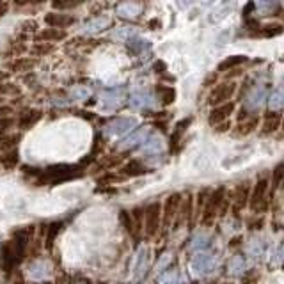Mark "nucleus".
<instances>
[{"instance_id": "nucleus-1", "label": "nucleus", "mask_w": 284, "mask_h": 284, "mask_svg": "<svg viewBox=\"0 0 284 284\" xmlns=\"http://www.w3.org/2000/svg\"><path fill=\"white\" fill-rule=\"evenodd\" d=\"M227 204H229V197H227V190L226 186H219V188L211 190L208 201L203 208V213L199 217L201 226L210 227L211 224L215 222L217 217L226 215Z\"/></svg>"}, {"instance_id": "nucleus-2", "label": "nucleus", "mask_w": 284, "mask_h": 284, "mask_svg": "<svg viewBox=\"0 0 284 284\" xmlns=\"http://www.w3.org/2000/svg\"><path fill=\"white\" fill-rule=\"evenodd\" d=\"M84 174V169L78 167V165H66V164H59V165H50V167L43 169L41 171V176L36 179L37 186H55L61 185L64 181H69V179H75L78 176Z\"/></svg>"}, {"instance_id": "nucleus-3", "label": "nucleus", "mask_w": 284, "mask_h": 284, "mask_svg": "<svg viewBox=\"0 0 284 284\" xmlns=\"http://www.w3.org/2000/svg\"><path fill=\"white\" fill-rule=\"evenodd\" d=\"M162 229V203L155 201L144 208V238L153 240Z\"/></svg>"}, {"instance_id": "nucleus-4", "label": "nucleus", "mask_w": 284, "mask_h": 284, "mask_svg": "<svg viewBox=\"0 0 284 284\" xmlns=\"http://www.w3.org/2000/svg\"><path fill=\"white\" fill-rule=\"evenodd\" d=\"M268 186L270 181L266 178H261L256 181V185L251 190L249 197V208L254 215H263L268 210Z\"/></svg>"}, {"instance_id": "nucleus-5", "label": "nucleus", "mask_w": 284, "mask_h": 284, "mask_svg": "<svg viewBox=\"0 0 284 284\" xmlns=\"http://www.w3.org/2000/svg\"><path fill=\"white\" fill-rule=\"evenodd\" d=\"M194 220H196V204H194V196L190 192L183 194L181 203H179L178 215L172 224V229H179L181 226H194Z\"/></svg>"}, {"instance_id": "nucleus-6", "label": "nucleus", "mask_w": 284, "mask_h": 284, "mask_svg": "<svg viewBox=\"0 0 284 284\" xmlns=\"http://www.w3.org/2000/svg\"><path fill=\"white\" fill-rule=\"evenodd\" d=\"M179 203H181V194L174 192L164 201L162 204V229H169L174 224V219L178 215Z\"/></svg>"}, {"instance_id": "nucleus-7", "label": "nucleus", "mask_w": 284, "mask_h": 284, "mask_svg": "<svg viewBox=\"0 0 284 284\" xmlns=\"http://www.w3.org/2000/svg\"><path fill=\"white\" fill-rule=\"evenodd\" d=\"M236 92V82H222V84L215 85L213 91L208 96V103L211 107H219L224 103H229V100L233 98V94Z\"/></svg>"}, {"instance_id": "nucleus-8", "label": "nucleus", "mask_w": 284, "mask_h": 284, "mask_svg": "<svg viewBox=\"0 0 284 284\" xmlns=\"http://www.w3.org/2000/svg\"><path fill=\"white\" fill-rule=\"evenodd\" d=\"M249 197H251V183L244 181L234 186L229 196V204L233 208L234 215H240V211H244V208L249 206Z\"/></svg>"}, {"instance_id": "nucleus-9", "label": "nucleus", "mask_w": 284, "mask_h": 284, "mask_svg": "<svg viewBox=\"0 0 284 284\" xmlns=\"http://www.w3.org/2000/svg\"><path fill=\"white\" fill-rule=\"evenodd\" d=\"M131 217V240L133 244H138V242L144 238V206H135L133 210L130 211Z\"/></svg>"}, {"instance_id": "nucleus-10", "label": "nucleus", "mask_w": 284, "mask_h": 284, "mask_svg": "<svg viewBox=\"0 0 284 284\" xmlns=\"http://www.w3.org/2000/svg\"><path fill=\"white\" fill-rule=\"evenodd\" d=\"M233 112H234V103L233 102L224 103V105H219V107H213L211 112H210V116H208V123H210V126H219V124L229 121V116Z\"/></svg>"}, {"instance_id": "nucleus-11", "label": "nucleus", "mask_w": 284, "mask_h": 284, "mask_svg": "<svg viewBox=\"0 0 284 284\" xmlns=\"http://www.w3.org/2000/svg\"><path fill=\"white\" fill-rule=\"evenodd\" d=\"M75 22H77V18L73 15H64V13H50V15L44 16V23L50 29L64 30L66 27H71Z\"/></svg>"}, {"instance_id": "nucleus-12", "label": "nucleus", "mask_w": 284, "mask_h": 284, "mask_svg": "<svg viewBox=\"0 0 284 284\" xmlns=\"http://www.w3.org/2000/svg\"><path fill=\"white\" fill-rule=\"evenodd\" d=\"M34 66H36V59H30V57H16L11 59V62L8 64L9 73H23V75H29L32 73Z\"/></svg>"}, {"instance_id": "nucleus-13", "label": "nucleus", "mask_w": 284, "mask_h": 284, "mask_svg": "<svg viewBox=\"0 0 284 284\" xmlns=\"http://www.w3.org/2000/svg\"><path fill=\"white\" fill-rule=\"evenodd\" d=\"M68 32L66 30H59V29H43L36 32V43H59V41L66 39Z\"/></svg>"}, {"instance_id": "nucleus-14", "label": "nucleus", "mask_w": 284, "mask_h": 284, "mask_svg": "<svg viewBox=\"0 0 284 284\" xmlns=\"http://www.w3.org/2000/svg\"><path fill=\"white\" fill-rule=\"evenodd\" d=\"M121 174L124 176V178H135V176H144L150 172V169L146 167V165L142 164V162L138 160H128L126 164L121 167Z\"/></svg>"}, {"instance_id": "nucleus-15", "label": "nucleus", "mask_w": 284, "mask_h": 284, "mask_svg": "<svg viewBox=\"0 0 284 284\" xmlns=\"http://www.w3.org/2000/svg\"><path fill=\"white\" fill-rule=\"evenodd\" d=\"M41 117H43V112H41V110H32V109L23 110L18 119H16V124H18V128H22V130H29V128H32Z\"/></svg>"}, {"instance_id": "nucleus-16", "label": "nucleus", "mask_w": 284, "mask_h": 284, "mask_svg": "<svg viewBox=\"0 0 284 284\" xmlns=\"http://www.w3.org/2000/svg\"><path fill=\"white\" fill-rule=\"evenodd\" d=\"M280 121H282V114H280V112H268V114H265L261 133H265V135L273 133L277 128H280Z\"/></svg>"}, {"instance_id": "nucleus-17", "label": "nucleus", "mask_w": 284, "mask_h": 284, "mask_svg": "<svg viewBox=\"0 0 284 284\" xmlns=\"http://www.w3.org/2000/svg\"><path fill=\"white\" fill-rule=\"evenodd\" d=\"M258 124H259V117L258 116H249L245 121L238 123L236 130H234V135H238V137H245V135L252 133V131L258 128Z\"/></svg>"}, {"instance_id": "nucleus-18", "label": "nucleus", "mask_w": 284, "mask_h": 284, "mask_svg": "<svg viewBox=\"0 0 284 284\" xmlns=\"http://www.w3.org/2000/svg\"><path fill=\"white\" fill-rule=\"evenodd\" d=\"M188 124H190V119H183L181 123L176 124L174 131H172V135H171V151L172 153L178 151V144L181 142V138H183V135H185L186 128H188Z\"/></svg>"}, {"instance_id": "nucleus-19", "label": "nucleus", "mask_w": 284, "mask_h": 284, "mask_svg": "<svg viewBox=\"0 0 284 284\" xmlns=\"http://www.w3.org/2000/svg\"><path fill=\"white\" fill-rule=\"evenodd\" d=\"M18 164H20L18 151H9V153L0 155V169H4V171H13V169L18 167Z\"/></svg>"}, {"instance_id": "nucleus-20", "label": "nucleus", "mask_w": 284, "mask_h": 284, "mask_svg": "<svg viewBox=\"0 0 284 284\" xmlns=\"http://www.w3.org/2000/svg\"><path fill=\"white\" fill-rule=\"evenodd\" d=\"M247 61V57H245V55H233V57H227L226 61H222L219 64V71H233V69H236L238 66H242L244 64V62Z\"/></svg>"}, {"instance_id": "nucleus-21", "label": "nucleus", "mask_w": 284, "mask_h": 284, "mask_svg": "<svg viewBox=\"0 0 284 284\" xmlns=\"http://www.w3.org/2000/svg\"><path fill=\"white\" fill-rule=\"evenodd\" d=\"M282 179H284V164H279V165H275V169L272 171V185L268 186L270 196H273V192L279 188V185L282 183Z\"/></svg>"}, {"instance_id": "nucleus-22", "label": "nucleus", "mask_w": 284, "mask_h": 284, "mask_svg": "<svg viewBox=\"0 0 284 284\" xmlns=\"http://www.w3.org/2000/svg\"><path fill=\"white\" fill-rule=\"evenodd\" d=\"M61 229H62V222H55V224H50L48 227H43V236H44V242H46V247H52V245H54L55 236H57V233Z\"/></svg>"}, {"instance_id": "nucleus-23", "label": "nucleus", "mask_w": 284, "mask_h": 284, "mask_svg": "<svg viewBox=\"0 0 284 284\" xmlns=\"http://www.w3.org/2000/svg\"><path fill=\"white\" fill-rule=\"evenodd\" d=\"M55 50V44L52 43H36L32 46V55L34 57H46L48 54H54Z\"/></svg>"}, {"instance_id": "nucleus-24", "label": "nucleus", "mask_w": 284, "mask_h": 284, "mask_svg": "<svg viewBox=\"0 0 284 284\" xmlns=\"http://www.w3.org/2000/svg\"><path fill=\"white\" fill-rule=\"evenodd\" d=\"M157 92L160 94V100H162V103H164V105H171V103L174 102V98H176L174 89L167 87V85H158Z\"/></svg>"}, {"instance_id": "nucleus-25", "label": "nucleus", "mask_w": 284, "mask_h": 284, "mask_svg": "<svg viewBox=\"0 0 284 284\" xmlns=\"http://www.w3.org/2000/svg\"><path fill=\"white\" fill-rule=\"evenodd\" d=\"M22 94V89L16 84H11V82H2L0 84V98L4 96H20Z\"/></svg>"}, {"instance_id": "nucleus-26", "label": "nucleus", "mask_w": 284, "mask_h": 284, "mask_svg": "<svg viewBox=\"0 0 284 284\" xmlns=\"http://www.w3.org/2000/svg\"><path fill=\"white\" fill-rule=\"evenodd\" d=\"M282 30H284L282 25H279V23H273V25H266V27H263V29H259V36H265V37L279 36Z\"/></svg>"}, {"instance_id": "nucleus-27", "label": "nucleus", "mask_w": 284, "mask_h": 284, "mask_svg": "<svg viewBox=\"0 0 284 284\" xmlns=\"http://www.w3.org/2000/svg\"><path fill=\"white\" fill-rule=\"evenodd\" d=\"M80 6V2H52V8L55 11H64V9H75Z\"/></svg>"}, {"instance_id": "nucleus-28", "label": "nucleus", "mask_w": 284, "mask_h": 284, "mask_svg": "<svg viewBox=\"0 0 284 284\" xmlns=\"http://www.w3.org/2000/svg\"><path fill=\"white\" fill-rule=\"evenodd\" d=\"M227 128H231V123L229 121H226V123H222V124H219V126H215V131H227Z\"/></svg>"}, {"instance_id": "nucleus-29", "label": "nucleus", "mask_w": 284, "mask_h": 284, "mask_svg": "<svg viewBox=\"0 0 284 284\" xmlns=\"http://www.w3.org/2000/svg\"><path fill=\"white\" fill-rule=\"evenodd\" d=\"M9 71H4V69H0V84H2V82H8V78H9Z\"/></svg>"}, {"instance_id": "nucleus-30", "label": "nucleus", "mask_w": 284, "mask_h": 284, "mask_svg": "<svg viewBox=\"0 0 284 284\" xmlns=\"http://www.w3.org/2000/svg\"><path fill=\"white\" fill-rule=\"evenodd\" d=\"M280 128L284 130V117H282V121H280Z\"/></svg>"}, {"instance_id": "nucleus-31", "label": "nucleus", "mask_w": 284, "mask_h": 284, "mask_svg": "<svg viewBox=\"0 0 284 284\" xmlns=\"http://www.w3.org/2000/svg\"><path fill=\"white\" fill-rule=\"evenodd\" d=\"M0 105H4V98H0Z\"/></svg>"}]
</instances>
